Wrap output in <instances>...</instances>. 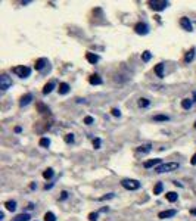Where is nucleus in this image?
<instances>
[{"label": "nucleus", "mask_w": 196, "mask_h": 221, "mask_svg": "<svg viewBox=\"0 0 196 221\" xmlns=\"http://www.w3.org/2000/svg\"><path fill=\"white\" fill-rule=\"evenodd\" d=\"M93 148H95V149H101V139H99V137H96V139L93 140Z\"/></svg>", "instance_id": "nucleus-33"}, {"label": "nucleus", "mask_w": 196, "mask_h": 221, "mask_svg": "<svg viewBox=\"0 0 196 221\" xmlns=\"http://www.w3.org/2000/svg\"><path fill=\"white\" fill-rule=\"evenodd\" d=\"M180 25H182V28L186 30V31H192V30H193V27H192V22L189 21V18H186V16L180 18Z\"/></svg>", "instance_id": "nucleus-8"}, {"label": "nucleus", "mask_w": 196, "mask_h": 221, "mask_svg": "<svg viewBox=\"0 0 196 221\" xmlns=\"http://www.w3.org/2000/svg\"><path fill=\"white\" fill-rule=\"evenodd\" d=\"M37 109H38V112H41V114H49V112H50V109H49L47 106H44L41 102L37 103Z\"/></svg>", "instance_id": "nucleus-24"}, {"label": "nucleus", "mask_w": 196, "mask_h": 221, "mask_svg": "<svg viewBox=\"0 0 196 221\" xmlns=\"http://www.w3.org/2000/svg\"><path fill=\"white\" fill-rule=\"evenodd\" d=\"M192 105H193V100H192V99H183V100H182V108H183V109H190Z\"/></svg>", "instance_id": "nucleus-21"}, {"label": "nucleus", "mask_w": 196, "mask_h": 221, "mask_svg": "<svg viewBox=\"0 0 196 221\" xmlns=\"http://www.w3.org/2000/svg\"><path fill=\"white\" fill-rule=\"evenodd\" d=\"M193 102H196V91H193Z\"/></svg>", "instance_id": "nucleus-42"}, {"label": "nucleus", "mask_w": 196, "mask_h": 221, "mask_svg": "<svg viewBox=\"0 0 196 221\" xmlns=\"http://www.w3.org/2000/svg\"><path fill=\"white\" fill-rule=\"evenodd\" d=\"M38 144H40L41 148H49V146H50V139H47V137H41L40 142H38Z\"/></svg>", "instance_id": "nucleus-25"}, {"label": "nucleus", "mask_w": 196, "mask_h": 221, "mask_svg": "<svg viewBox=\"0 0 196 221\" xmlns=\"http://www.w3.org/2000/svg\"><path fill=\"white\" fill-rule=\"evenodd\" d=\"M95 122V118L93 116H90V115H87L86 118H84V124H87V125H91Z\"/></svg>", "instance_id": "nucleus-32"}, {"label": "nucleus", "mask_w": 196, "mask_h": 221, "mask_svg": "<svg viewBox=\"0 0 196 221\" xmlns=\"http://www.w3.org/2000/svg\"><path fill=\"white\" fill-rule=\"evenodd\" d=\"M121 186L127 190H137V189H140V183L134 178H124L121 181Z\"/></svg>", "instance_id": "nucleus-3"}, {"label": "nucleus", "mask_w": 196, "mask_h": 221, "mask_svg": "<svg viewBox=\"0 0 196 221\" xmlns=\"http://www.w3.org/2000/svg\"><path fill=\"white\" fill-rule=\"evenodd\" d=\"M63 140H65V143H72L74 142V134L72 133H68V134H65V137H63Z\"/></svg>", "instance_id": "nucleus-30"}, {"label": "nucleus", "mask_w": 196, "mask_h": 221, "mask_svg": "<svg viewBox=\"0 0 196 221\" xmlns=\"http://www.w3.org/2000/svg\"><path fill=\"white\" fill-rule=\"evenodd\" d=\"M67 197H68V192H65V190H63V192H61V201H65Z\"/></svg>", "instance_id": "nucleus-37"}, {"label": "nucleus", "mask_w": 196, "mask_h": 221, "mask_svg": "<svg viewBox=\"0 0 196 221\" xmlns=\"http://www.w3.org/2000/svg\"><path fill=\"white\" fill-rule=\"evenodd\" d=\"M37 187V186H35V183H31V184H30V189H35Z\"/></svg>", "instance_id": "nucleus-41"}, {"label": "nucleus", "mask_w": 196, "mask_h": 221, "mask_svg": "<svg viewBox=\"0 0 196 221\" xmlns=\"http://www.w3.org/2000/svg\"><path fill=\"white\" fill-rule=\"evenodd\" d=\"M177 214V211L176 209H168V211H161L158 214V218H161V220H165V218H171V217H174Z\"/></svg>", "instance_id": "nucleus-7"}, {"label": "nucleus", "mask_w": 196, "mask_h": 221, "mask_svg": "<svg viewBox=\"0 0 196 221\" xmlns=\"http://www.w3.org/2000/svg\"><path fill=\"white\" fill-rule=\"evenodd\" d=\"M49 65V61L46 58H40V59H37L35 61V65H34V68L37 69V71H41L44 67H47Z\"/></svg>", "instance_id": "nucleus-9"}, {"label": "nucleus", "mask_w": 196, "mask_h": 221, "mask_svg": "<svg viewBox=\"0 0 196 221\" xmlns=\"http://www.w3.org/2000/svg\"><path fill=\"white\" fill-rule=\"evenodd\" d=\"M149 6H150L153 10H164L168 6V2H165V0H150V2H149Z\"/></svg>", "instance_id": "nucleus-4"}, {"label": "nucleus", "mask_w": 196, "mask_h": 221, "mask_svg": "<svg viewBox=\"0 0 196 221\" xmlns=\"http://www.w3.org/2000/svg\"><path fill=\"white\" fill-rule=\"evenodd\" d=\"M111 114H112L114 116H121V110H120V109H117V108H112Z\"/></svg>", "instance_id": "nucleus-35"}, {"label": "nucleus", "mask_w": 196, "mask_h": 221, "mask_svg": "<svg viewBox=\"0 0 196 221\" xmlns=\"http://www.w3.org/2000/svg\"><path fill=\"white\" fill-rule=\"evenodd\" d=\"M165 197H167L168 202H176L178 199V195L176 192H168L167 195H165Z\"/></svg>", "instance_id": "nucleus-20"}, {"label": "nucleus", "mask_w": 196, "mask_h": 221, "mask_svg": "<svg viewBox=\"0 0 196 221\" xmlns=\"http://www.w3.org/2000/svg\"><path fill=\"white\" fill-rule=\"evenodd\" d=\"M97 217H99V214H97V212H91V214H89V220H90V221H96V220H97Z\"/></svg>", "instance_id": "nucleus-34"}, {"label": "nucleus", "mask_w": 196, "mask_h": 221, "mask_svg": "<svg viewBox=\"0 0 196 221\" xmlns=\"http://www.w3.org/2000/svg\"><path fill=\"white\" fill-rule=\"evenodd\" d=\"M44 221H56V215L53 212H46L44 214Z\"/></svg>", "instance_id": "nucleus-27"}, {"label": "nucleus", "mask_w": 196, "mask_h": 221, "mask_svg": "<svg viewBox=\"0 0 196 221\" xmlns=\"http://www.w3.org/2000/svg\"><path fill=\"white\" fill-rule=\"evenodd\" d=\"M114 196H115L114 193H108L106 196H102L101 199H99V201H106V199H112V197H114Z\"/></svg>", "instance_id": "nucleus-36"}, {"label": "nucleus", "mask_w": 196, "mask_h": 221, "mask_svg": "<svg viewBox=\"0 0 196 221\" xmlns=\"http://www.w3.org/2000/svg\"><path fill=\"white\" fill-rule=\"evenodd\" d=\"M57 90H59V93H61V94H67L68 91H69V84H67V83H61Z\"/></svg>", "instance_id": "nucleus-17"}, {"label": "nucleus", "mask_w": 196, "mask_h": 221, "mask_svg": "<svg viewBox=\"0 0 196 221\" xmlns=\"http://www.w3.org/2000/svg\"><path fill=\"white\" fill-rule=\"evenodd\" d=\"M89 83H90L91 86H99V84H102V78L97 74H91L90 77H89Z\"/></svg>", "instance_id": "nucleus-11"}, {"label": "nucleus", "mask_w": 196, "mask_h": 221, "mask_svg": "<svg viewBox=\"0 0 196 221\" xmlns=\"http://www.w3.org/2000/svg\"><path fill=\"white\" fill-rule=\"evenodd\" d=\"M170 120V116L167 115H155L153 116V121H168Z\"/></svg>", "instance_id": "nucleus-31"}, {"label": "nucleus", "mask_w": 196, "mask_h": 221, "mask_svg": "<svg viewBox=\"0 0 196 221\" xmlns=\"http://www.w3.org/2000/svg\"><path fill=\"white\" fill-rule=\"evenodd\" d=\"M5 207H6L8 211H15V209H16V202H15V201H8L5 203Z\"/></svg>", "instance_id": "nucleus-23"}, {"label": "nucleus", "mask_w": 196, "mask_h": 221, "mask_svg": "<svg viewBox=\"0 0 196 221\" xmlns=\"http://www.w3.org/2000/svg\"><path fill=\"white\" fill-rule=\"evenodd\" d=\"M190 164L192 165H196V154L192 156V159H190Z\"/></svg>", "instance_id": "nucleus-38"}, {"label": "nucleus", "mask_w": 196, "mask_h": 221, "mask_svg": "<svg viewBox=\"0 0 196 221\" xmlns=\"http://www.w3.org/2000/svg\"><path fill=\"white\" fill-rule=\"evenodd\" d=\"M86 59L90 63H93V65H95V63L99 61V56H97V55H95V53H91V52H87L86 53Z\"/></svg>", "instance_id": "nucleus-14"}, {"label": "nucleus", "mask_w": 196, "mask_h": 221, "mask_svg": "<svg viewBox=\"0 0 196 221\" xmlns=\"http://www.w3.org/2000/svg\"><path fill=\"white\" fill-rule=\"evenodd\" d=\"M195 128H196V122H195Z\"/></svg>", "instance_id": "nucleus-43"}, {"label": "nucleus", "mask_w": 196, "mask_h": 221, "mask_svg": "<svg viewBox=\"0 0 196 221\" xmlns=\"http://www.w3.org/2000/svg\"><path fill=\"white\" fill-rule=\"evenodd\" d=\"M155 74H156L159 78L164 77V63H158V65L155 67Z\"/></svg>", "instance_id": "nucleus-19"}, {"label": "nucleus", "mask_w": 196, "mask_h": 221, "mask_svg": "<svg viewBox=\"0 0 196 221\" xmlns=\"http://www.w3.org/2000/svg\"><path fill=\"white\" fill-rule=\"evenodd\" d=\"M162 190H164V184L161 181L156 183V184H155V187H153V195H161Z\"/></svg>", "instance_id": "nucleus-22"}, {"label": "nucleus", "mask_w": 196, "mask_h": 221, "mask_svg": "<svg viewBox=\"0 0 196 221\" xmlns=\"http://www.w3.org/2000/svg\"><path fill=\"white\" fill-rule=\"evenodd\" d=\"M150 58H152V53L149 52V50H144V52L142 53V61H143V62H149Z\"/></svg>", "instance_id": "nucleus-26"}, {"label": "nucleus", "mask_w": 196, "mask_h": 221, "mask_svg": "<svg viewBox=\"0 0 196 221\" xmlns=\"http://www.w3.org/2000/svg\"><path fill=\"white\" fill-rule=\"evenodd\" d=\"M21 131H22L21 127H15V133H21Z\"/></svg>", "instance_id": "nucleus-39"}, {"label": "nucleus", "mask_w": 196, "mask_h": 221, "mask_svg": "<svg viewBox=\"0 0 196 221\" xmlns=\"http://www.w3.org/2000/svg\"><path fill=\"white\" fill-rule=\"evenodd\" d=\"M53 175H55V173H53V170L52 168H47V170H44V173H43V177L44 178H52Z\"/></svg>", "instance_id": "nucleus-28"}, {"label": "nucleus", "mask_w": 196, "mask_h": 221, "mask_svg": "<svg viewBox=\"0 0 196 221\" xmlns=\"http://www.w3.org/2000/svg\"><path fill=\"white\" fill-rule=\"evenodd\" d=\"M134 31H136V34H139V35H146L149 33V27L144 22H137V24L134 25Z\"/></svg>", "instance_id": "nucleus-6"}, {"label": "nucleus", "mask_w": 196, "mask_h": 221, "mask_svg": "<svg viewBox=\"0 0 196 221\" xmlns=\"http://www.w3.org/2000/svg\"><path fill=\"white\" fill-rule=\"evenodd\" d=\"M190 214H192V215H196V208H193V209H190Z\"/></svg>", "instance_id": "nucleus-40"}, {"label": "nucleus", "mask_w": 196, "mask_h": 221, "mask_svg": "<svg viewBox=\"0 0 196 221\" xmlns=\"http://www.w3.org/2000/svg\"><path fill=\"white\" fill-rule=\"evenodd\" d=\"M180 167L178 162H167V164H161L155 168V173L162 174V173H171V171H176V170Z\"/></svg>", "instance_id": "nucleus-1"}, {"label": "nucleus", "mask_w": 196, "mask_h": 221, "mask_svg": "<svg viewBox=\"0 0 196 221\" xmlns=\"http://www.w3.org/2000/svg\"><path fill=\"white\" fill-rule=\"evenodd\" d=\"M30 214H25V212H22V214H19V215H16L14 218V221H30Z\"/></svg>", "instance_id": "nucleus-18"}, {"label": "nucleus", "mask_w": 196, "mask_h": 221, "mask_svg": "<svg viewBox=\"0 0 196 221\" xmlns=\"http://www.w3.org/2000/svg\"><path fill=\"white\" fill-rule=\"evenodd\" d=\"M195 53H196V49L192 47L190 50L186 53V56H184V61H186V62H192V61L195 59Z\"/></svg>", "instance_id": "nucleus-15"}, {"label": "nucleus", "mask_w": 196, "mask_h": 221, "mask_svg": "<svg viewBox=\"0 0 196 221\" xmlns=\"http://www.w3.org/2000/svg\"><path fill=\"white\" fill-rule=\"evenodd\" d=\"M149 105H150V100H149V99H144V97H143V99H140V100H139L140 108H148Z\"/></svg>", "instance_id": "nucleus-29"}, {"label": "nucleus", "mask_w": 196, "mask_h": 221, "mask_svg": "<svg viewBox=\"0 0 196 221\" xmlns=\"http://www.w3.org/2000/svg\"><path fill=\"white\" fill-rule=\"evenodd\" d=\"M150 149H152V144H150V143L142 144V146H139V148H137V152H142V154H148V152H150Z\"/></svg>", "instance_id": "nucleus-16"}, {"label": "nucleus", "mask_w": 196, "mask_h": 221, "mask_svg": "<svg viewBox=\"0 0 196 221\" xmlns=\"http://www.w3.org/2000/svg\"><path fill=\"white\" fill-rule=\"evenodd\" d=\"M56 87V84H55V81H49L46 86L43 87V94H49V93H52V90Z\"/></svg>", "instance_id": "nucleus-13"}, {"label": "nucleus", "mask_w": 196, "mask_h": 221, "mask_svg": "<svg viewBox=\"0 0 196 221\" xmlns=\"http://www.w3.org/2000/svg\"><path fill=\"white\" fill-rule=\"evenodd\" d=\"M158 165H161V159L159 158H155V159H150V161H146V162L143 164L144 168H152V167H158Z\"/></svg>", "instance_id": "nucleus-10"}, {"label": "nucleus", "mask_w": 196, "mask_h": 221, "mask_svg": "<svg viewBox=\"0 0 196 221\" xmlns=\"http://www.w3.org/2000/svg\"><path fill=\"white\" fill-rule=\"evenodd\" d=\"M31 100H33V94H31V93H27L25 96L21 97V102H19V105H21V106H27Z\"/></svg>", "instance_id": "nucleus-12"}, {"label": "nucleus", "mask_w": 196, "mask_h": 221, "mask_svg": "<svg viewBox=\"0 0 196 221\" xmlns=\"http://www.w3.org/2000/svg\"><path fill=\"white\" fill-rule=\"evenodd\" d=\"M9 87H12V78L8 77L6 74H2L0 75V89H2V91H6Z\"/></svg>", "instance_id": "nucleus-5"}, {"label": "nucleus", "mask_w": 196, "mask_h": 221, "mask_svg": "<svg viewBox=\"0 0 196 221\" xmlns=\"http://www.w3.org/2000/svg\"><path fill=\"white\" fill-rule=\"evenodd\" d=\"M12 72L21 78H27V77H30V74H31V68L24 67V65H18V67L12 68Z\"/></svg>", "instance_id": "nucleus-2"}]
</instances>
